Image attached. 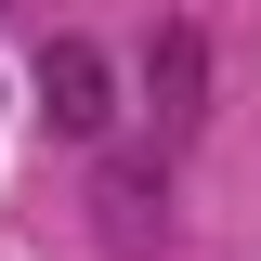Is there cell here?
<instances>
[{"instance_id":"cell-1","label":"cell","mask_w":261,"mask_h":261,"mask_svg":"<svg viewBox=\"0 0 261 261\" xmlns=\"http://www.w3.org/2000/svg\"><path fill=\"white\" fill-rule=\"evenodd\" d=\"M27 92H39V118H53L65 144H105V130H118V53L65 27V39H39V79Z\"/></svg>"},{"instance_id":"cell-2","label":"cell","mask_w":261,"mask_h":261,"mask_svg":"<svg viewBox=\"0 0 261 261\" xmlns=\"http://www.w3.org/2000/svg\"><path fill=\"white\" fill-rule=\"evenodd\" d=\"M92 235H105L118 261H157V248H170V183H157L144 157H105V170H92Z\"/></svg>"},{"instance_id":"cell-3","label":"cell","mask_w":261,"mask_h":261,"mask_svg":"<svg viewBox=\"0 0 261 261\" xmlns=\"http://www.w3.org/2000/svg\"><path fill=\"white\" fill-rule=\"evenodd\" d=\"M144 118H157V144H183V130L209 118V39H196L183 13L144 39Z\"/></svg>"}]
</instances>
